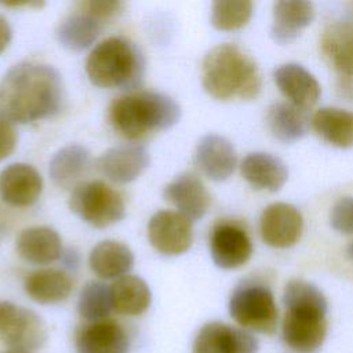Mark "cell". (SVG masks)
<instances>
[{
  "instance_id": "cb8c5ba5",
  "label": "cell",
  "mask_w": 353,
  "mask_h": 353,
  "mask_svg": "<svg viewBox=\"0 0 353 353\" xmlns=\"http://www.w3.org/2000/svg\"><path fill=\"white\" fill-rule=\"evenodd\" d=\"M321 52L343 76H353V23H331L321 36Z\"/></svg>"
},
{
  "instance_id": "5bb4252c",
  "label": "cell",
  "mask_w": 353,
  "mask_h": 353,
  "mask_svg": "<svg viewBox=\"0 0 353 353\" xmlns=\"http://www.w3.org/2000/svg\"><path fill=\"white\" fill-rule=\"evenodd\" d=\"M149 153L138 143L108 149L97 160L99 171L113 182L127 183L137 179L149 165Z\"/></svg>"
},
{
  "instance_id": "7402d4cb",
  "label": "cell",
  "mask_w": 353,
  "mask_h": 353,
  "mask_svg": "<svg viewBox=\"0 0 353 353\" xmlns=\"http://www.w3.org/2000/svg\"><path fill=\"white\" fill-rule=\"evenodd\" d=\"M73 287L68 273L61 269H40L28 274L25 292L37 303L51 305L65 301Z\"/></svg>"
},
{
  "instance_id": "d6986e66",
  "label": "cell",
  "mask_w": 353,
  "mask_h": 353,
  "mask_svg": "<svg viewBox=\"0 0 353 353\" xmlns=\"http://www.w3.org/2000/svg\"><path fill=\"white\" fill-rule=\"evenodd\" d=\"M243 178L258 190L277 192L288 178L285 164L276 156L263 152L250 153L240 165Z\"/></svg>"
},
{
  "instance_id": "d4e9b609",
  "label": "cell",
  "mask_w": 353,
  "mask_h": 353,
  "mask_svg": "<svg viewBox=\"0 0 353 353\" xmlns=\"http://www.w3.org/2000/svg\"><path fill=\"white\" fill-rule=\"evenodd\" d=\"M113 310L125 316L142 314L150 305L152 292L146 281L138 276L125 274L110 285Z\"/></svg>"
},
{
  "instance_id": "2e32d148",
  "label": "cell",
  "mask_w": 353,
  "mask_h": 353,
  "mask_svg": "<svg viewBox=\"0 0 353 353\" xmlns=\"http://www.w3.org/2000/svg\"><path fill=\"white\" fill-rule=\"evenodd\" d=\"M41 190V175L29 164H11L0 172V197L10 205L28 207L40 197Z\"/></svg>"
},
{
  "instance_id": "44dd1931",
  "label": "cell",
  "mask_w": 353,
  "mask_h": 353,
  "mask_svg": "<svg viewBox=\"0 0 353 353\" xmlns=\"http://www.w3.org/2000/svg\"><path fill=\"white\" fill-rule=\"evenodd\" d=\"M17 251L28 262L44 265L57 261L62 252L59 234L48 226H32L17 239Z\"/></svg>"
},
{
  "instance_id": "30bf717a",
  "label": "cell",
  "mask_w": 353,
  "mask_h": 353,
  "mask_svg": "<svg viewBox=\"0 0 353 353\" xmlns=\"http://www.w3.org/2000/svg\"><path fill=\"white\" fill-rule=\"evenodd\" d=\"M256 338L244 328L221 321L204 324L193 342L192 353H256Z\"/></svg>"
},
{
  "instance_id": "277c9868",
  "label": "cell",
  "mask_w": 353,
  "mask_h": 353,
  "mask_svg": "<svg viewBox=\"0 0 353 353\" xmlns=\"http://www.w3.org/2000/svg\"><path fill=\"white\" fill-rule=\"evenodd\" d=\"M90 81L102 88H131L143 73V58L124 37H109L90 52L85 61Z\"/></svg>"
},
{
  "instance_id": "74e56055",
  "label": "cell",
  "mask_w": 353,
  "mask_h": 353,
  "mask_svg": "<svg viewBox=\"0 0 353 353\" xmlns=\"http://www.w3.org/2000/svg\"><path fill=\"white\" fill-rule=\"evenodd\" d=\"M346 255H347V258H349L350 261H353V241L347 245V248H346Z\"/></svg>"
},
{
  "instance_id": "4fadbf2b",
  "label": "cell",
  "mask_w": 353,
  "mask_h": 353,
  "mask_svg": "<svg viewBox=\"0 0 353 353\" xmlns=\"http://www.w3.org/2000/svg\"><path fill=\"white\" fill-rule=\"evenodd\" d=\"M76 353H128L130 339L116 320L85 323L76 334Z\"/></svg>"
},
{
  "instance_id": "7c38bea8",
  "label": "cell",
  "mask_w": 353,
  "mask_h": 353,
  "mask_svg": "<svg viewBox=\"0 0 353 353\" xmlns=\"http://www.w3.org/2000/svg\"><path fill=\"white\" fill-rule=\"evenodd\" d=\"M210 251L218 268L237 269L251 258L252 244L244 229L234 223L222 222L211 232Z\"/></svg>"
},
{
  "instance_id": "7a4b0ae2",
  "label": "cell",
  "mask_w": 353,
  "mask_h": 353,
  "mask_svg": "<svg viewBox=\"0 0 353 353\" xmlns=\"http://www.w3.org/2000/svg\"><path fill=\"white\" fill-rule=\"evenodd\" d=\"M204 90L215 99H252L261 91V74L255 61L240 47L223 43L212 47L201 65Z\"/></svg>"
},
{
  "instance_id": "5b68a950",
  "label": "cell",
  "mask_w": 353,
  "mask_h": 353,
  "mask_svg": "<svg viewBox=\"0 0 353 353\" xmlns=\"http://www.w3.org/2000/svg\"><path fill=\"white\" fill-rule=\"evenodd\" d=\"M232 319L244 330L272 334L277 325V306L269 287L245 281L234 288L229 299Z\"/></svg>"
},
{
  "instance_id": "9c48e42d",
  "label": "cell",
  "mask_w": 353,
  "mask_h": 353,
  "mask_svg": "<svg viewBox=\"0 0 353 353\" xmlns=\"http://www.w3.org/2000/svg\"><path fill=\"white\" fill-rule=\"evenodd\" d=\"M148 239L160 254L181 255L192 245V223L179 212L159 211L148 223Z\"/></svg>"
},
{
  "instance_id": "4dcf8cb0",
  "label": "cell",
  "mask_w": 353,
  "mask_h": 353,
  "mask_svg": "<svg viewBox=\"0 0 353 353\" xmlns=\"http://www.w3.org/2000/svg\"><path fill=\"white\" fill-rule=\"evenodd\" d=\"M252 15V3L248 0H221L212 3L211 23L218 30L243 28Z\"/></svg>"
},
{
  "instance_id": "8fae6325",
  "label": "cell",
  "mask_w": 353,
  "mask_h": 353,
  "mask_svg": "<svg viewBox=\"0 0 353 353\" xmlns=\"http://www.w3.org/2000/svg\"><path fill=\"white\" fill-rule=\"evenodd\" d=\"M302 229V214L292 204L273 203L262 211L259 218L261 237L274 248L294 245L299 240Z\"/></svg>"
},
{
  "instance_id": "4316f807",
  "label": "cell",
  "mask_w": 353,
  "mask_h": 353,
  "mask_svg": "<svg viewBox=\"0 0 353 353\" xmlns=\"http://www.w3.org/2000/svg\"><path fill=\"white\" fill-rule=\"evenodd\" d=\"M317 135L336 148L353 145V113L339 108H321L312 117Z\"/></svg>"
},
{
  "instance_id": "ba28073f",
  "label": "cell",
  "mask_w": 353,
  "mask_h": 353,
  "mask_svg": "<svg viewBox=\"0 0 353 353\" xmlns=\"http://www.w3.org/2000/svg\"><path fill=\"white\" fill-rule=\"evenodd\" d=\"M325 314L324 312L307 309L285 310L281 327L285 345L298 353L316 352L327 335Z\"/></svg>"
},
{
  "instance_id": "6da1fadb",
  "label": "cell",
  "mask_w": 353,
  "mask_h": 353,
  "mask_svg": "<svg viewBox=\"0 0 353 353\" xmlns=\"http://www.w3.org/2000/svg\"><path fill=\"white\" fill-rule=\"evenodd\" d=\"M62 99L61 74L47 63H17L0 80V116L8 121L32 123L52 116Z\"/></svg>"
},
{
  "instance_id": "836d02e7",
  "label": "cell",
  "mask_w": 353,
  "mask_h": 353,
  "mask_svg": "<svg viewBox=\"0 0 353 353\" xmlns=\"http://www.w3.org/2000/svg\"><path fill=\"white\" fill-rule=\"evenodd\" d=\"M124 3L121 1H105V0H90L79 3L80 11L97 18L98 21L110 19L121 12Z\"/></svg>"
},
{
  "instance_id": "ffe728a7",
  "label": "cell",
  "mask_w": 353,
  "mask_h": 353,
  "mask_svg": "<svg viewBox=\"0 0 353 353\" xmlns=\"http://www.w3.org/2000/svg\"><path fill=\"white\" fill-rule=\"evenodd\" d=\"M314 18V7L309 1L281 0L273 6L272 37L285 44L292 41L299 32L306 28Z\"/></svg>"
},
{
  "instance_id": "d6a6232c",
  "label": "cell",
  "mask_w": 353,
  "mask_h": 353,
  "mask_svg": "<svg viewBox=\"0 0 353 353\" xmlns=\"http://www.w3.org/2000/svg\"><path fill=\"white\" fill-rule=\"evenodd\" d=\"M330 222L331 226L341 233H353V197H343L334 204Z\"/></svg>"
},
{
  "instance_id": "8d00e7d4",
  "label": "cell",
  "mask_w": 353,
  "mask_h": 353,
  "mask_svg": "<svg viewBox=\"0 0 353 353\" xmlns=\"http://www.w3.org/2000/svg\"><path fill=\"white\" fill-rule=\"evenodd\" d=\"M6 7H41L43 3H4Z\"/></svg>"
},
{
  "instance_id": "484cf974",
  "label": "cell",
  "mask_w": 353,
  "mask_h": 353,
  "mask_svg": "<svg viewBox=\"0 0 353 353\" xmlns=\"http://www.w3.org/2000/svg\"><path fill=\"white\" fill-rule=\"evenodd\" d=\"M90 167V152L77 143L61 148L51 159L48 174L61 188L73 186Z\"/></svg>"
},
{
  "instance_id": "603a6c76",
  "label": "cell",
  "mask_w": 353,
  "mask_h": 353,
  "mask_svg": "<svg viewBox=\"0 0 353 353\" xmlns=\"http://www.w3.org/2000/svg\"><path fill=\"white\" fill-rule=\"evenodd\" d=\"M91 270L101 279H120L134 265L132 251L116 240H103L90 252Z\"/></svg>"
},
{
  "instance_id": "d590c367",
  "label": "cell",
  "mask_w": 353,
  "mask_h": 353,
  "mask_svg": "<svg viewBox=\"0 0 353 353\" xmlns=\"http://www.w3.org/2000/svg\"><path fill=\"white\" fill-rule=\"evenodd\" d=\"M11 41V28L4 17L0 15V54L7 48Z\"/></svg>"
},
{
  "instance_id": "8992f818",
  "label": "cell",
  "mask_w": 353,
  "mask_h": 353,
  "mask_svg": "<svg viewBox=\"0 0 353 353\" xmlns=\"http://www.w3.org/2000/svg\"><path fill=\"white\" fill-rule=\"evenodd\" d=\"M70 210L94 228H106L125 215L121 194L102 181H88L76 185L69 199Z\"/></svg>"
},
{
  "instance_id": "e575fe53",
  "label": "cell",
  "mask_w": 353,
  "mask_h": 353,
  "mask_svg": "<svg viewBox=\"0 0 353 353\" xmlns=\"http://www.w3.org/2000/svg\"><path fill=\"white\" fill-rule=\"evenodd\" d=\"M17 131L11 121L0 116V161L7 159L17 146Z\"/></svg>"
},
{
  "instance_id": "e0dca14e",
  "label": "cell",
  "mask_w": 353,
  "mask_h": 353,
  "mask_svg": "<svg viewBox=\"0 0 353 353\" xmlns=\"http://www.w3.org/2000/svg\"><path fill=\"white\" fill-rule=\"evenodd\" d=\"M194 161L200 171L212 181L228 179L236 167L237 156L229 139L210 134L203 137L194 152Z\"/></svg>"
},
{
  "instance_id": "9a60e30c",
  "label": "cell",
  "mask_w": 353,
  "mask_h": 353,
  "mask_svg": "<svg viewBox=\"0 0 353 353\" xmlns=\"http://www.w3.org/2000/svg\"><path fill=\"white\" fill-rule=\"evenodd\" d=\"M163 197L189 221L204 216L211 203V196L201 179L190 172H183L172 179L164 188Z\"/></svg>"
},
{
  "instance_id": "1f68e13d",
  "label": "cell",
  "mask_w": 353,
  "mask_h": 353,
  "mask_svg": "<svg viewBox=\"0 0 353 353\" xmlns=\"http://www.w3.org/2000/svg\"><path fill=\"white\" fill-rule=\"evenodd\" d=\"M285 310L307 309L327 313V299L323 292L305 280H291L287 283L283 294Z\"/></svg>"
},
{
  "instance_id": "ac0fdd59",
  "label": "cell",
  "mask_w": 353,
  "mask_h": 353,
  "mask_svg": "<svg viewBox=\"0 0 353 353\" xmlns=\"http://www.w3.org/2000/svg\"><path fill=\"white\" fill-rule=\"evenodd\" d=\"M281 94L299 109L312 108L320 98L319 81L312 73L298 63H284L273 73Z\"/></svg>"
},
{
  "instance_id": "52a82bcc",
  "label": "cell",
  "mask_w": 353,
  "mask_h": 353,
  "mask_svg": "<svg viewBox=\"0 0 353 353\" xmlns=\"http://www.w3.org/2000/svg\"><path fill=\"white\" fill-rule=\"evenodd\" d=\"M47 338V325L36 312L8 301H0V339L7 346L32 353L41 349Z\"/></svg>"
},
{
  "instance_id": "f35d334b",
  "label": "cell",
  "mask_w": 353,
  "mask_h": 353,
  "mask_svg": "<svg viewBox=\"0 0 353 353\" xmlns=\"http://www.w3.org/2000/svg\"><path fill=\"white\" fill-rule=\"evenodd\" d=\"M6 353H30V352H26V350H17V349H10V350H7Z\"/></svg>"
},
{
  "instance_id": "f1b7e54d",
  "label": "cell",
  "mask_w": 353,
  "mask_h": 353,
  "mask_svg": "<svg viewBox=\"0 0 353 353\" xmlns=\"http://www.w3.org/2000/svg\"><path fill=\"white\" fill-rule=\"evenodd\" d=\"M102 22L83 12L70 14L57 28L58 41L68 50L80 51L90 47L99 36Z\"/></svg>"
},
{
  "instance_id": "3957f363",
  "label": "cell",
  "mask_w": 353,
  "mask_h": 353,
  "mask_svg": "<svg viewBox=\"0 0 353 353\" xmlns=\"http://www.w3.org/2000/svg\"><path fill=\"white\" fill-rule=\"evenodd\" d=\"M179 105L168 95L139 91L116 98L109 106V120L116 132L127 139H139L156 130L178 123Z\"/></svg>"
},
{
  "instance_id": "83f0119b",
  "label": "cell",
  "mask_w": 353,
  "mask_h": 353,
  "mask_svg": "<svg viewBox=\"0 0 353 353\" xmlns=\"http://www.w3.org/2000/svg\"><path fill=\"white\" fill-rule=\"evenodd\" d=\"M266 124L279 141L294 142L302 138L307 130V117L303 109L292 103L276 102L269 106Z\"/></svg>"
},
{
  "instance_id": "f546056e",
  "label": "cell",
  "mask_w": 353,
  "mask_h": 353,
  "mask_svg": "<svg viewBox=\"0 0 353 353\" xmlns=\"http://www.w3.org/2000/svg\"><path fill=\"white\" fill-rule=\"evenodd\" d=\"M77 310L87 323L109 319L113 310L110 287L101 281H88L80 291Z\"/></svg>"
}]
</instances>
